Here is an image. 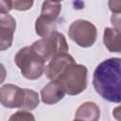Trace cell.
<instances>
[{
  "label": "cell",
  "instance_id": "cell-13",
  "mask_svg": "<svg viewBox=\"0 0 121 121\" xmlns=\"http://www.w3.org/2000/svg\"><path fill=\"white\" fill-rule=\"evenodd\" d=\"M60 10H61V5L60 2L45 1L43 3L41 15L48 17V18L56 21V19L59 17Z\"/></svg>",
  "mask_w": 121,
  "mask_h": 121
},
{
  "label": "cell",
  "instance_id": "cell-17",
  "mask_svg": "<svg viewBox=\"0 0 121 121\" xmlns=\"http://www.w3.org/2000/svg\"><path fill=\"white\" fill-rule=\"evenodd\" d=\"M108 6L112 13L121 12V0H111L109 1Z\"/></svg>",
  "mask_w": 121,
  "mask_h": 121
},
{
  "label": "cell",
  "instance_id": "cell-6",
  "mask_svg": "<svg viewBox=\"0 0 121 121\" xmlns=\"http://www.w3.org/2000/svg\"><path fill=\"white\" fill-rule=\"evenodd\" d=\"M70 39L80 47H90L96 40V27L94 24L86 20L74 21L68 29Z\"/></svg>",
  "mask_w": 121,
  "mask_h": 121
},
{
  "label": "cell",
  "instance_id": "cell-1",
  "mask_svg": "<svg viewBox=\"0 0 121 121\" xmlns=\"http://www.w3.org/2000/svg\"><path fill=\"white\" fill-rule=\"evenodd\" d=\"M93 85L103 99L121 103V59L111 58L100 62L94 72Z\"/></svg>",
  "mask_w": 121,
  "mask_h": 121
},
{
  "label": "cell",
  "instance_id": "cell-11",
  "mask_svg": "<svg viewBox=\"0 0 121 121\" xmlns=\"http://www.w3.org/2000/svg\"><path fill=\"white\" fill-rule=\"evenodd\" d=\"M103 43L110 52L121 53V31L113 27H106L103 34Z\"/></svg>",
  "mask_w": 121,
  "mask_h": 121
},
{
  "label": "cell",
  "instance_id": "cell-18",
  "mask_svg": "<svg viewBox=\"0 0 121 121\" xmlns=\"http://www.w3.org/2000/svg\"><path fill=\"white\" fill-rule=\"evenodd\" d=\"M12 9V1L0 0V13H9Z\"/></svg>",
  "mask_w": 121,
  "mask_h": 121
},
{
  "label": "cell",
  "instance_id": "cell-14",
  "mask_svg": "<svg viewBox=\"0 0 121 121\" xmlns=\"http://www.w3.org/2000/svg\"><path fill=\"white\" fill-rule=\"evenodd\" d=\"M9 121H35V117L32 113L27 111H18L13 113Z\"/></svg>",
  "mask_w": 121,
  "mask_h": 121
},
{
  "label": "cell",
  "instance_id": "cell-10",
  "mask_svg": "<svg viewBox=\"0 0 121 121\" xmlns=\"http://www.w3.org/2000/svg\"><path fill=\"white\" fill-rule=\"evenodd\" d=\"M100 117L99 107L92 101L82 103L75 113V119L81 121H98Z\"/></svg>",
  "mask_w": 121,
  "mask_h": 121
},
{
  "label": "cell",
  "instance_id": "cell-8",
  "mask_svg": "<svg viewBox=\"0 0 121 121\" xmlns=\"http://www.w3.org/2000/svg\"><path fill=\"white\" fill-rule=\"evenodd\" d=\"M75 62L76 61L74 58L68 53L58 56L54 58L52 60H50L47 66H45V70H44L45 76L50 80H56L69 65Z\"/></svg>",
  "mask_w": 121,
  "mask_h": 121
},
{
  "label": "cell",
  "instance_id": "cell-3",
  "mask_svg": "<svg viewBox=\"0 0 121 121\" xmlns=\"http://www.w3.org/2000/svg\"><path fill=\"white\" fill-rule=\"evenodd\" d=\"M14 62L21 70L22 75L30 80L40 78L45 70V61L31 46L21 48L14 57Z\"/></svg>",
  "mask_w": 121,
  "mask_h": 121
},
{
  "label": "cell",
  "instance_id": "cell-5",
  "mask_svg": "<svg viewBox=\"0 0 121 121\" xmlns=\"http://www.w3.org/2000/svg\"><path fill=\"white\" fill-rule=\"evenodd\" d=\"M30 46L45 62L52 60L58 56L67 54L69 51L65 37L58 31L46 38H42L34 42Z\"/></svg>",
  "mask_w": 121,
  "mask_h": 121
},
{
  "label": "cell",
  "instance_id": "cell-16",
  "mask_svg": "<svg viewBox=\"0 0 121 121\" xmlns=\"http://www.w3.org/2000/svg\"><path fill=\"white\" fill-rule=\"evenodd\" d=\"M111 24L112 25V27L121 31V12L118 13H112L111 16Z\"/></svg>",
  "mask_w": 121,
  "mask_h": 121
},
{
  "label": "cell",
  "instance_id": "cell-2",
  "mask_svg": "<svg viewBox=\"0 0 121 121\" xmlns=\"http://www.w3.org/2000/svg\"><path fill=\"white\" fill-rule=\"evenodd\" d=\"M0 102L6 108H20L32 111L40 103L38 93L31 89H23L13 84H5L0 88Z\"/></svg>",
  "mask_w": 121,
  "mask_h": 121
},
{
  "label": "cell",
  "instance_id": "cell-9",
  "mask_svg": "<svg viewBox=\"0 0 121 121\" xmlns=\"http://www.w3.org/2000/svg\"><path fill=\"white\" fill-rule=\"evenodd\" d=\"M65 94V91L59 82L51 80L41 90V98L44 104L53 105L60 101Z\"/></svg>",
  "mask_w": 121,
  "mask_h": 121
},
{
  "label": "cell",
  "instance_id": "cell-7",
  "mask_svg": "<svg viewBox=\"0 0 121 121\" xmlns=\"http://www.w3.org/2000/svg\"><path fill=\"white\" fill-rule=\"evenodd\" d=\"M16 29L15 19L9 13H0V50L10 47Z\"/></svg>",
  "mask_w": 121,
  "mask_h": 121
},
{
  "label": "cell",
  "instance_id": "cell-19",
  "mask_svg": "<svg viewBox=\"0 0 121 121\" xmlns=\"http://www.w3.org/2000/svg\"><path fill=\"white\" fill-rule=\"evenodd\" d=\"M112 116L117 121H121V105L113 109V111H112Z\"/></svg>",
  "mask_w": 121,
  "mask_h": 121
},
{
  "label": "cell",
  "instance_id": "cell-15",
  "mask_svg": "<svg viewBox=\"0 0 121 121\" xmlns=\"http://www.w3.org/2000/svg\"><path fill=\"white\" fill-rule=\"evenodd\" d=\"M33 5V1H12V9L17 10H27L31 9Z\"/></svg>",
  "mask_w": 121,
  "mask_h": 121
},
{
  "label": "cell",
  "instance_id": "cell-12",
  "mask_svg": "<svg viewBox=\"0 0 121 121\" xmlns=\"http://www.w3.org/2000/svg\"><path fill=\"white\" fill-rule=\"evenodd\" d=\"M35 30L36 33L42 38H46L50 36L51 34L57 31L55 20L40 15L35 23Z\"/></svg>",
  "mask_w": 121,
  "mask_h": 121
},
{
  "label": "cell",
  "instance_id": "cell-4",
  "mask_svg": "<svg viewBox=\"0 0 121 121\" xmlns=\"http://www.w3.org/2000/svg\"><path fill=\"white\" fill-rule=\"evenodd\" d=\"M87 67L83 64L73 63L56 79L65 93L69 95H77L82 93L87 87Z\"/></svg>",
  "mask_w": 121,
  "mask_h": 121
},
{
  "label": "cell",
  "instance_id": "cell-20",
  "mask_svg": "<svg viewBox=\"0 0 121 121\" xmlns=\"http://www.w3.org/2000/svg\"><path fill=\"white\" fill-rule=\"evenodd\" d=\"M74 121H81V120H78V119H75Z\"/></svg>",
  "mask_w": 121,
  "mask_h": 121
}]
</instances>
